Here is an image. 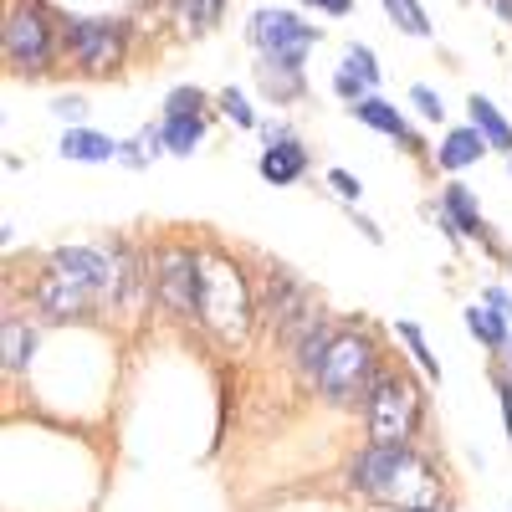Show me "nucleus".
<instances>
[{
    "label": "nucleus",
    "instance_id": "nucleus-22",
    "mask_svg": "<svg viewBox=\"0 0 512 512\" xmlns=\"http://www.w3.org/2000/svg\"><path fill=\"white\" fill-rule=\"evenodd\" d=\"M328 185H333V195H338V200H359V195H364L359 175H349V169H328Z\"/></svg>",
    "mask_w": 512,
    "mask_h": 512
},
{
    "label": "nucleus",
    "instance_id": "nucleus-19",
    "mask_svg": "<svg viewBox=\"0 0 512 512\" xmlns=\"http://www.w3.org/2000/svg\"><path fill=\"white\" fill-rule=\"evenodd\" d=\"M159 144H164L159 128H144V134H134V139H128V144L118 149V159H123V164H134V169H144V164L159 154Z\"/></svg>",
    "mask_w": 512,
    "mask_h": 512
},
{
    "label": "nucleus",
    "instance_id": "nucleus-8",
    "mask_svg": "<svg viewBox=\"0 0 512 512\" xmlns=\"http://www.w3.org/2000/svg\"><path fill=\"white\" fill-rule=\"evenodd\" d=\"M159 134H164L169 154H195L200 139H205V93L200 88H175L169 93Z\"/></svg>",
    "mask_w": 512,
    "mask_h": 512
},
{
    "label": "nucleus",
    "instance_id": "nucleus-9",
    "mask_svg": "<svg viewBox=\"0 0 512 512\" xmlns=\"http://www.w3.org/2000/svg\"><path fill=\"white\" fill-rule=\"evenodd\" d=\"M256 169H262L267 185H292L308 169V144H297L292 128H267V149L256 159Z\"/></svg>",
    "mask_w": 512,
    "mask_h": 512
},
{
    "label": "nucleus",
    "instance_id": "nucleus-7",
    "mask_svg": "<svg viewBox=\"0 0 512 512\" xmlns=\"http://www.w3.org/2000/svg\"><path fill=\"white\" fill-rule=\"evenodd\" d=\"M154 282H159V303L175 318H200V256L195 251H180V246L159 251Z\"/></svg>",
    "mask_w": 512,
    "mask_h": 512
},
{
    "label": "nucleus",
    "instance_id": "nucleus-16",
    "mask_svg": "<svg viewBox=\"0 0 512 512\" xmlns=\"http://www.w3.org/2000/svg\"><path fill=\"white\" fill-rule=\"evenodd\" d=\"M461 318H466V328H472L477 344H482V349H492V354H497V349L507 344V338H512V333H507V318H502L497 308H487V303H472Z\"/></svg>",
    "mask_w": 512,
    "mask_h": 512
},
{
    "label": "nucleus",
    "instance_id": "nucleus-28",
    "mask_svg": "<svg viewBox=\"0 0 512 512\" xmlns=\"http://www.w3.org/2000/svg\"><path fill=\"white\" fill-rule=\"evenodd\" d=\"M221 6H226V0H205V16L216 21V16H221Z\"/></svg>",
    "mask_w": 512,
    "mask_h": 512
},
{
    "label": "nucleus",
    "instance_id": "nucleus-29",
    "mask_svg": "<svg viewBox=\"0 0 512 512\" xmlns=\"http://www.w3.org/2000/svg\"><path fill=\"white\" fill-rule=\"evenodd\" d=\"M497 16H502V21L512 26V0H497Z\"/></svg>",
    "mask_w": 512,
    "mask_h": 512
},
{
    "label": "nucleus",
    "instance_id": "nucleus-6",
    "mask_svg": "<svg viewBox=\"0 0 512 512\" xmlns=\"http://www.w3.org/2000/svg\"><path fill=\"white\" fill-rule=\"evenodd\" d=\"M62 41L77 67L88 72H113L123 62V26L118 21H103V16H67L62 26Z\"/></svg>",
    "mask_w": 512,
    "mask_h": 512
},
{
    "label": "nucleus",
    "instance_id": "nucleus-1",
    "mask_svg": "<svg viewBox=\"0 0 512 512\" xmlns=\"http://www.w3.org/2000/svg\"><path fill=\"white\" fill-rule=\"evenodd\" d=\"M349 482L379 507H436V466L410 446H364L349 461Z\"/></svg>",
    "mask_w": 512,
    "mask_h": 512
},
{
    "label": "nucleus",
    "instance_id": "nucleus-24",
    "mask_svg": "<svg viewBox=\"0 0 512 512\" xmlns=\"http://www.w3.org/2000/svg\"><path fill=\"white\" fill-rule=\"evenodd\" d=\"M52 113H57V118H82V113H88V98L67 93V98H57V103H52Z\"/></svg>",
    "mask_w": 512,
    "mask_h": 512
},
{
    "label": "nucleus",
    "instance_id": "nucleus-2",
    "mask_svg": "<svg viewBox=\"0 0 512 512\" xmlns=\"http://www.w3.org/2000/svg\"><path fill=\"white\" fill-rule=\"evenodd\" d=\"M200 318L226 344H241L251 333V287L231 256H200Z\"/></svg>",
    "mask_w": 512,
    "mask_h": 512
},
{
    "label": "nucleus",
    "instance_id": "nucleus-3",
    "mask_svg": "<svg viewBox=\"0 0 512 512\" xmlns=\"http://www.w3.org/2000/svg\"><path fill=\"white\" fill-rule=\"evenodd\" d=\"M364 415H369V446H410L415 425H420L415 379L400 369H379L364 395Z\"/></svg>",
    "mask_w": 512,
    "mask_h": 512
},
{
    "label": "nucleus",
    "instance_id": "nucleus-20",
    "mask_svg": "<svg viewBox=\"0 0 512 512\" xmlns=\"http://www.w3.org/2000/svg\"><path fill=\"white\" fill-rule=\"evenodd\" d=\"M395 333H400L405 344H410L415 364H420L425 374H431V379H441V364H436V354H431V349H425V338H420V328H415V323H395Z\"/></svg>",
    "mask_w": 512,
    "mask_h": 512
},
{
    "label": "nucleus",
    "instance_id": "nucleus-17",
    "mask_svg": "<svg viewBox=\"0 0 512 512\" xmlns=\"http://www.w3.org/2000/svg\"><path fill=\"white\" fill-rule=\"evenodd\" d=\"M384 11H390V21L405 31V36H431V16H425L420 0H379Z\"/></svg>",
    "mask_w": 512,
    "mask_h": 512
},
{
    "label": "nucleus",
    "instance_id": "nucleus-4",
    "mask_svg": "<svg viewBox=\"0 0 512 512\" xmlns=\"http://www.w3.org/2000/svg\"><path fill=\"white\" fill-rule=\"evenodd\" d=\"M379 374V354L364 333H338L333 349L323 359V374H318V395L328 405H354L369 395V384Z\"/></svg>",
    "mask_w": 512,
    "mask_h": 512
},
{
    "label": "nucleus",
    "instance_id": "nucleus-14",
    "mask_svg": "<svg viewBox=\"0 0 512 512\" xmlns=\"http://www.w3.org/2000/svg\"><path fill=\"white\" fill-rule=\"evenodd\" d=\"M466 113H472V128H477V134H482L492 149H502V154L512 159V123L497 113V103L482 98V93H472V98H466Z\"/></svg>",
    "mask_w": 512,
    "mask_h": 512
},
{
    "label": "nucleus",
    "instance_id": "nucleus-5",
    "mask_svg": "<svg viewBox=\"0 0 512 512\" xmlns=\"http://www.w3.org/2000/svg\"><path fill=\"white\" fill-rule=\"evenodd\" d=\"M6 57L26 72H41L57 57V26L36 0H11L6 11Z\"/></svg>",
    "mask_w": 512,
    "mask_h": 512
},
{
    "label": "nucleus",
    "instance_id": "nucleus-18",
    "mask_svg": "<svg viewBox=\"0 0 512 512\" xmlns=\"http://www.w3.org/2000/svg\"><path fill=\"white\" fill-rule=\"evenodd\" d=\"M31 344H36V333L16 318H6V374H21L31 364Z\"/></svg>",
    "mask_w": 512,
    "mask_h": 512
},
{
    "label": "nucleus",
    "instance_id": "nucleus-26",
    "mask_svg": "<svg viewBox=\"0 0 512 512\" xmlns=\"http://www.w3.org/2000/svg\"><path fill=\"white\" fill-rule=\"evenodd\" d=\"M482 303H487V308H497V313L507 318V313H512V292H502V287H487V292H482Z\"/></svg>",
    "mask_w": 512,
    "mask_h": 512
},
{
    "label": "nucleus",
    "instance_id": "nucleus-27",
    "mask_svg": "<svg viewBox=\"0 0 512 512\" xmlns=\"http://www.w3.org/2000/svg\"><path fill=\"white\" fill-rule=\"evenodd\" d=\"M497 395H502V420H507V436H512V379H497Z\"/></svg>",
    "mask_w": 512,
    "mask_h": 512
},
{
    "label": "nucleus",
    "instance_id": "nucleus-11",
    "mask_svg": "<svg viewBox=\"0 0 512 512\" xmlns=\"http://www.w3.org/2000/svg\"><path fill=\"white\" fill-rule=\"evenodd\" d=\"M441 226H446V236L492 241V231H487V221H482L477 200L466 195V185H446V195H441Z\"/></svg>",
    "mask_w": 512,
    "mask_h": 512
},
{
    "label": "nucleus",
    "instance_id": "nucleus-25",
    "mask_svg": "<svg viewBox=\"0 0 512 512\" xmlns=\"http://www.w3.org/2000/svg\"><path fill=\"white\" fill-rule=\"evenodd\" d=\"M308 11H328V16H349L354 11V0H303Z\"/></svg>",
    "mask_w": 512,
    "mask_h": 512
},
{
    "label": "nucleus",
    "instance_id": "nucleus-12",
    "mask_svg": "<svg viewBox=\"0 0 512 512\" xmlns=\"http://www.w3.org/2000/svg\"><path fill=\"white\" fill-rule=\"evenodd\" d=\"M57 154L72 159V164H103V159H118V144L103 134V128H67Z\"/></svg>",
    "mask_w": 512,
    "mask_h": 512
},
{
    "label": "nucleus",
    "instance_id": "nucleus-21",
    "mask_svg": "<svg viewBox=\"0 0 512 512\" xmlns=\"http://www.w3.org/2000/svg\"><path fill=\"white\" fill-rule=\"evenodd\" d=\"M221 113H231L236 128H256V113H251V103H246L241 88H226V93H221Z\"/></svg>",
    "mask_w": 512,
    "mask_h": 512
},
{
    "label": "nucleus",
    "instance_id": "nucleus-10",
    "mask_svg": "<svg viewBox=\"0 0 512 512\" xmlns=\"http://www.w3.org/2000/svg\"><path fill=\"white\" fill-rule=\"evenodd\" d=\"M374 88H379V62L364 41H354L344 52V62H338V72H333V93H338V103L359 108L364 98H374Z\"/></svg>",
    "mask_w": 512,
    "mask_h": 512
},
{
    "label": "nucleus",
    "instance_id": "nucleus-13",
    "mask_svg": "<svg viewBox=\"0 0 512 512\" xmlns=\"http://www.w3.org/2000/svg\"><path fill=\"white\" fill-rule=\"evenodd\" d=\"M354 118H359V123H369L374 134L395 139L400 149H410V144H415V134H410V123L400 118V108H395V103H384V98H364V103L354 108Z\"/></svg>",
    "mask_w": 512,
    "mask_h": 512
},
{
    "label": "nucleus",
    "instance_id": "nucleus-23",
    "mask_svg": "<svg viewBox=\"0 0 512 512\" xmlns=\"http://www.w3.org/2000/svg\"><path fill=\"white\" fill-rule=\"evenodd\" d=\"M410 103L420 108V118H431V123H436V118L446 113V108H441V98H436L431 88H415V93H410Z\"/></svg>",
    "mask_w": 512,
    "mask_h": 512
},
{
    "label": "nucleus",
    "instance_id": "nucleus-30",
    "mask_svg": "<svg viewBox=\"0 0 512 512\" xmlns=\"http://www.w3.org/2000/svg\"><path fill=\"white\" fill-rule=\"evenodd\" d=\"M410 512H446V507H410Z\"/></svg>",
    "mask_w": 512,
    "mask_h": 512
},
{
    "label": "nucleus",
    "instance_id": "nucleus-15",
    "mask_svg": "<svg viewBox=\"0 0 512 512\" xmlns=\"http://www.w3.org/2000/svg\"><path fill=\"white\" fill-rule=\"evenodd\" d=\"M487 149H492V144L477 134L472 123H466V128H451V134L441 139V149H436V164H441V169H466V164H477Z\"/></svg>",
    "mask_w": 512,
    "mask_h": 512
}]
</instances>
